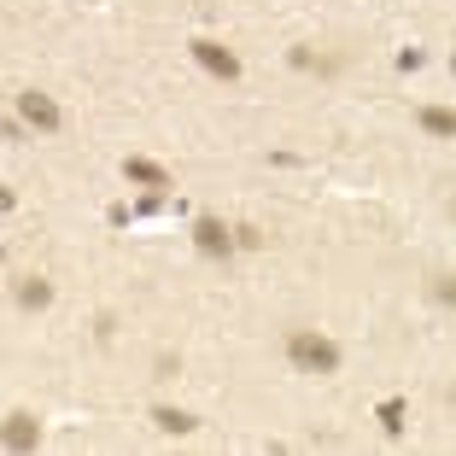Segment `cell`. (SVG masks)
<instances>
[{
  "label": "cell",
  "mask_w": 456,
  "mask_h": 456,
  "mask_svg": "<svg viewBox=\"0 0 456 456\" xmlns=\"http://www.w3.org/2000/svg\"><path fill=\"white\" fill-rule=\"evenodd\" d=\"M159 211H164V193H147V200L134 205V216H159Z\"/></svg>",
  "instance_id": "obj_15"
},
{
  "label": "cell",
  "mask_w": 456,
  "mask_h": 456,
  "mask_svg": "<svg viewBox=\"0 0 456 456\" xmlns=\"http://www.w3.org/2000/svg\"><path fill=\"white\" fill-rule=\"evenodd\" d=\"M433 298H439V305H456V275H433Z\"/></svg>",
  "instance_id": "obj_12"
},
{
  "label": "cell",
  "mask_w": 456,
  "mask_h": 456,
  "mask_svg": "<svg viewBox=\"0 0 456 456\" xmlns=\"http://www.w3.org/2000/svg\"><path fill=\"white\" fill-rule=\"evenodd\" d=\"M403 416H410V403H403V398H380L375 421L387 428V439H403Z\"/></svg>",
  "instance_id": "obj_10"
},
{
  "label": "cell",
  "mask_w": 456,
  "mask_h": 456,
  "mask_svg": "<svg viewBox=\"0 0 456 456\" xmlns=\"http://www.w3.org/2000/svg\"><path fill=\"white\" fill-rule=\"evenodd\" d=\"M18 305L24 310H47L53 305V281H47V275H24V281H18Z\"/></svg>",
  "instance_id": "obj_8"
},
{
  "label": "cell",
  "mask_w": 456,
  "mask_h": 456,
  "mask_svg": "<svg viewBox=\"0 0 456 456\" xmlns=\"http://www.w3.org/2000/svg\"><path fill=\"white\" fill-rule=\"evenodd\" d=\"M188 53H193V65L211 70L216 82H240V59H234V47H223V41H211V36H193Z\"/></svg>",
  "instance_id": "obj_2"
},
{
  "label": "cell",
  "mask_w": 456,
  "mask_h": 456,
  "mask_svg": "<svg viewBox=\"0 0 456 456\" xmlns=\"http://www.w3.org/2000/svg\"><path fill=\"white\" fill-rule=\"evenodd\" d=\"M287 362H293L298 375H316V380H328V375H339V346L328 334H316V328H293L287 334Z\"/></svg>",
  "instance_id": "obj_1"
},
{
  "label": "cell",
  "mask_w": 456,
  "mask_h": 456,
  "mask_svg": "<svg viewBox=\"0 0 456 456\" xmlns=\"http://www.w3.org/2000/svg\"><path fill=\"white\" fill-rule=\"evenodd\" d=\"M123 182H129V188H147V193H164V188H175V175L164 170V164L141 159V152H129V159H123Z\"/></svg>",
  "instance_id": "obj_5"
},
{
  "label": "cell",
  "mask_w": 456,
  "mask_h": 456,
  "mask_svg": "<svg viewBox=\"0 0 456 456\" xmlns=\"http://www.w3.org/2000/svg\"><path fill=\"white\" fill-rule=\"evenodd\" d=\"M234 246H252V252H257V246H264V228L240 223V228H234Z\"/></svg>",
  "instance_id": "obj_13"
},
{
  "label": "cell",
  "mask_w": 456,
  "mask_h": 456,
  "mask_svg": "<svg viewBox=\"0 0 456 456\" xmlns=\"http://www.w3.org/2000/svg\"><path fill=\"white\" fill-rule=\"evenodd\" d=\"M193 252L200 257H228L234 252V228L223 216H193Z\"/></svg>",
  "instance_id": "obj_4"
},
{
  "label": "cell",
  "mask_w": 456,
  "mask_h": 456,
  "mask_svg": "<svg viewBox=\"0 0 456 456\" xmlns=\"http://www.w3.org/2000/svg\"><path fill=\"white\" fill-rule=\"evenodd\" d=\"M36 444H41V421L29 410H12L6 416V451H36Z\"/></svg>",
  "instance_id": "obj_6"
},
{
  "label": "cell",
  "mask_w": 456,
  "mask_h": 456,
  "mask_svg": "<svg viewBox=\"0 0 456 456\" xmlns=\"http://www.w3.org/2000/svg\"><path fill=\"white\" fill-rule=\"evenodd\" d=\"M416 123H421L428 134H444V141H456V111H451V106H421Z\"/></svg>",
  "instance_id": "obj_9"
},
{
  "label": "cell",
  "mask_w": 456,
  "mask_h": 456,
  "mask_svg": "<svg viewBox=\"0 0 456 456\" xmlns=\"http://www.w3.org/2000/svg\"><path fill=\"white\" fill-rule=\"evenodd\" d=\"M287 65H293V70H334L328 59H316V53H310V47H293V53H287Z\"/></svg>",
  "instance_id": "obj_11"
},
{
  "label": "cell",
  "mask_w": 456,
  "mask_h": 456,
  "mask_svg": "<svg viewBox=\"0 0 456 456\" xmlns=\"http://www.w3.org/2000/svg\"><path fill=\"white\" fill-rule=\"evenodd\" d=\"M18 118H24L29 129H41V134H59V129H65V111H59V100L41 94V88H24V94H18Z\"/></svg>",
  "instance_id": "obj_3"
},
{
  "label": "cell",
  "mask_w": 456,
  "mask_h": 456,
  "mask_svg": "<svg viewBox=\"0 0 456 456\" xmlns=\"http://www.w3.org/2000/svg\"><path fill=\"white\" fill-rule=\"evenodd\" d=\"M152 421H159V433H175V439H188V433L200 428V416L175 410V403H152Z\"/></svg>",
  "instance_id": "obj_7"
},
{
  "label": "cell",
  "mask_w": 456,
  "mask_h": 456,
  "mask_svg": "<svg viewBox=\"0 0 456 456\" xmlns=\"http://www.w3.org/2000/svg\"><path fill=\"white\" fill-rule=\"evenodd\" d=\"M451 77H456V53H451Z\"/></svg>",
  "instance_id": "obj_16"
},
{
  "label": "cell",
  "mask_w": 456,
  "mask_h": 456,
  "mask_svg": "<svg viewBox=\"0 0 456 456\" xmlns=\"http://www.w3.org/2000/svg\"><path fill=\"white\" fill-rule=\"evenodd\" d=\"M421 65H428V53H421V47H403V53H398V70H421Z\"/></svg>",
  "instance_id": "obj_14"
}]
</instances>
